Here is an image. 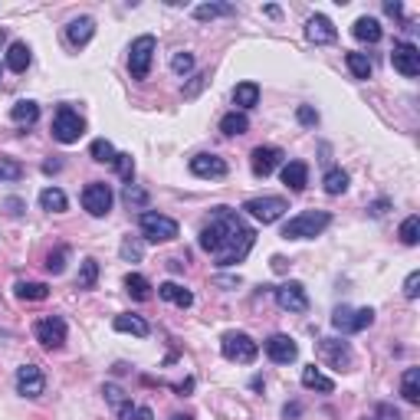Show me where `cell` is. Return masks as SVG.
<instances>
[{"label": "cell", "instance_id": "cell-17", "mask_svg": "<svg viewBox=\"0 0 420 420\" xmlns=\"http://www.w3.org/2000/svg\"><path fill=\"white\" fill-rule=\"evenodd\" d=\"M306 36H309V43L325 46V43H335V40H338V30H335V23L325 14H316V17L306 20Z\"/></svg>", "mask_w": 420, "mask_h": 420}, {"label": "cell", "instance_id": "cell-7", "mask_svg": "<svg viewBox=\"0 0 420 420\" xmlns=\"http://www.w3.org/2000/svg\"><path fill=\"white\" fill-rule=\"evenodd\" d=\"M371 322H375V309H348V306H338L332 316V325L342 335L365 332V328H371Z\"/></svg>", "mask_w": 420, "mask_h": 420}, {"label": "cell", "instance_id": "cell-4", "mask_svg": "<svg viewBox=\"0 0 420 420\" xmlns=\"http://www.w3.org/2000/svg\"><path fill=\"white\" fill-rule=\"evenodd\" d=\"M82 135H86V119H82L76 109L63 105V109L56 112V119H53V138L63 141V145H72V141H79Z\"/></svg>", "mask_w": 420, "mask_h": 420}, {"label": "cell", "instance_id": "cell-32", "mask_svg": "<svg viewBox=\"0 0 420 420\" xmlns=\"http://www.w3.org/2000/svg\"><path fill=\"white\" fill-rule=\"evenodd\" d=\"M66 194H63L60 188H43L40 190V207H43V210H50V214H63V210H66Z\"/></svg>", "mask_w": 420, "mask_h": 420}, {"label": "cell", "instance_id": "cell-36", "mask_svg": "<svg viewBox=\"0 0 420 420\" xmlns=\"http://www.w3.org/2000/svg\"><path fill=\"white\" fill-rule=\"evenodd\" d=\"M95 283H99V263L89 257V259H82V266H79L76 286H79V289H95Z\"/></svg>", "mask_w": 420, "mask_h": 420}, {"label": "cell", "instance_id": "cell-26", "mask_svg": "<svg viewBox=\"0 0 420 420\" xmlns=\"http://www.w3.org/2000/svg\"><path fill=\"white\" fill-rule=\"evenodd\" d=\"M352 33L361 43H377V40H381V23H377L375 17H358L352 26Z\"/></svg>", "mask_w": 420, "mask_h": 420}, {"label": "cell", "instance_id": "cell-1", "mask_svg": "<svg viewBox=\"0 0 420 420\" xmlns=\"http://www.w3.org/2000/svg\"><path fill=\"white\" fill-rule=\"evenodd\" d=\"M257 243V233L230 207H214L210 220L200 227V249L214 257L217 266H237Z\"/></svg>", "mask_w": 420, "mask_h": 420}, {"label": "cell", "instance_id": "cell-42", "mask_svg": "<svg viewBox=\"0 0 420 420\" xmlns=\"http://www.w3.org/2000/svg\"><path fill=\"white\" fill-rule=\"evenodd\" d=\"M66 257H69V249L60 247L56 253H50V257H46V269H50L53 276H60L63 269H66Z\"/></svg>", "mask_w": 420, "mask_h": 420}, {"label": "cell", "instance_id": "cell-46", "mask_svg": "<svg viewBox=\"0 0 420 420\" xmlns=\"http://www.w3.org/2000/svg\"><path fill=\"white\" fill-rule=\"evenodd\" d=\"M296 119H299L302 125H316V122H318V112L312 109V105H299V112H296Z\"/></svg>", "mask_w": 420, "mask_h": 420}, {"label": "cell", "instance_id": "cell-12", "mask_svg": "<svg viewBox=\"0 0 420 420\" xmlns=\"http://www.w3.org/2000/svg\"><path fill=\"white\" fill-rule=\"evenodd\" d=\"M43 391H46L43 371L36 368V365H20L17 368V394L36 401V397H43Z\"/></svg>", "mask_w": 420, "mask_h": 420}, {"label": "cell", "instance_id": "cell-11", "mask_svg": "<svg viewBox=\"0 0 420 420\" xmlns=\"http://www.w3.org/2000/svg\"><path fill=\"white\" fill-rule=\"evenodd\" d=\"M82 207H86L92 217H105L112 210V188L102 181H92L82 188Z\"/></svg>", "mask_w": 420, "mask_h": 420}, {"label": "cell", "instance_id": "cell-24", "mask_svg": "<svg viewBox=\"0 0 420 420\" xmlns=\"http://www.w3.org/2000/svg\"><path fill=\"white\" fill-rule=\"evenodd\" d=\"M30 60H33V53H30V46H26L23 40L10 43V50H7V69L10 72H26Z\"/></svg>", "mask_w": 420, "mask_h": 420}, {"label": "cell", "instance_id": "cell-35", "mask_svg": "<svg viewBox=\"0 0 420 420\" xmlns=\"http://www.w3.org/2000/svg\"><path fill=\"white\" fill-rule=\"evenodd\" d=\"M345 63H348V69H352L355 79H371V72H375V66H371V60L365 56V53H348Z\"/></svg>", "mask_w": 420, "mask_h": 420}, {"label": "cell", "instance_id": "cell-20", "mask_svg": "<svg viewBox=\"0 0 420 420\" xmlns=\"http://www.w3.org/2000/svg\"><path fill=\"white\" fill-rule=\"evenodd\" d=\"M10 119H14V125H20V129H30V125L40 122V105H36L33 99H20V102L10 109Z\"/></svg>", "mask_w": 420, "mask_h": 420}, {"label": "cell", "instance_id": "cell-14", "mask_svg": "<svg viewBox=\"0 0 420 420\" xmlns=\"http://www.w3.org/2000/svg\"><path fill=\"white\" fill-rule=\"evenodd\" d=\"M279 161H283V151L273 145H259V148H253V155H249V168H253L257 178H269V174L279 168Z\"/></svg>", "mask_w": 420, "mask_h": 420}, {"label": "cell", "instance_id": "cell-43", "mask_svg": "<svg viewBox=\"0 0 420 420\" xmlns=\"http://www.w3.org/2000/svg\"><path fill=\"white\" fill-rule=\"evenodd\" d=\"M171 69H174V76H188L190 69H194V56L190 53H174Z\"/></svg>", "mask_w": 420, "mask_h": 420}, {"label": "cell", "instance_id": "cell-37", "mask_svg": "<svg viewBox=\"0 0 420 420\" xmlns=\"http://www.w3.org/2000/svg\"><path fill=\"white\" fill-rule=\"evenodd\" d=\"M325 194H332V198H338V194H345L348 190V174L342 171V168H332V171L325 174Z\"/></svg>", "mask_w": 420, "mask_h": 420}, {"label": "cell", "instance_id": "cell-54", "mask_svg": "<svg viewBox=\"0 0 420 420\" xmlns=\"http://www.w3.org/2000/svg\"><path fill=\"white\" fill-rule=\"evenodd\" d=\"M384 210H387V200H377V204L371 207V214H375V217H381V214H384Z\"/></svg>", "mask_w": 420, "mask_h": 420}, {"label": "cell", "instance_id": "cell-5", "mask_svg": "<svg viewBox=\"0 0 420 420\" xmlns=\"http://www.w3.org/2000/svg\"><path fill=\"white\" fill-rule=\"evenodd\" d=\"M138 227H141V237H145L148 243H168L178 237V220H171V217H164V214H155V210H145L141 220H138Z\"/></svg>", "mask_w": 420, "mask_h": 420}, {"label": "cell", "instance_id": "cell-6", "mask_svg": "<svg viewBox=\"0 0 420 420\" xmlns=\"http://www.w3.org/2000/svg\"><path fill=\"white\" fill-rule=\"evenodd\" d=\"M155 36H138L135 43H131V53H129V72L131 79H148V72H151V60H155Z\"/></svg>", "mask_w": 420, "mask_h": 420}, {"label": "cell", "instance_id": "cell-28", "mask_svg": "<svg viewBox=\"0 0 420 420\" xmlns=\"http://www.w3.org/2000/svg\"><path fill=\"white\" fill-rule=\"evenodd\" d=\"M220 131H223V135H230V138L247 135V131H249V119L243 115V112H227V115L220 119Z\"/></svg>", "mask_w": 420, "mask_h": 420}, {"label": "cell", "instance_id": "cell-27", "mask_svg": "<svg viewBox=\"0 0 420 420\" xmlns=\"http://www.w3.org/2000/svg\"><path fill=\"white\" fill-rule=\"evenodd\" d=\"M105 397H109V404L119 411V417L122 420H131L135 417V404L129 401V397L122 394V387H115V384H105Z\"/></svg>", "mask_w": 420, "mask_h": 420}, {"label": "cell", "instance_id": "cell-21", "mask_svg": "<svg viewBox=\"0 0 420 420\" xmlns=\"http://www.w3.org/2000/svg\"><path fill=\"white\" fill-rule=\"evenodd\" d=\"M158 296H161L164 302H174L178 309H190V306H194V296H190V292L184 289L181 283H171V279L158 286Z\"/></svg>", "mask_w": 420, "mask_h": 420}, {"label": "cell", "instance_id": "cell-52", "mask_svg": "<svg viewBox=\"0 0 420 420\" xmlns=\"http://www.w3.org/2000/svg\"><path fill=\"white\" fill-rule=\"evenodd\" d=\"M286 417H299V414H302V407H299V404H286Z\"/></svg>", "mask_w": 420, "mask_h": 420}, {"label": "cell", "instance_id": "cell-34", "mask_svg": "<svg viewBox=\"0 0 420 420\" xmlns=\"http://www.w3.org/2000/svg\"><path fill=\"white\" fill-rule=\"evenodd\" d=\"M233 14H237V7H233V4H200V7H194V17H198V20L233 17Z\"/></svg>", "mask_w": 420, "mask_h": 420}, {"label": "cell", "instance_id": "cell-30", "mask_svg": "<svg viewBox=\"0 0 420 420\" xmlns=\"http://www.w3.org/2000/svg\"><path fill=\"white\" fill-rule=\"evenodd\" d=\"M14 292H17V299H23V302H43L46 296H50V286L46 283H23V279H20V283L14 286Z\"/></svg>", "mask_w": 420, "mask_h": 420}, {"label": "cell", "instance_id": "cell-51", "mask_svg": "<svg viewBox=\"0 0 420 420\" xmlns=\"http://www.w3.org/2000/svg\"><path fill=\"white\" fill-rule=\"evenodd\" d=\"M135 420H155V414L148 411V407H135Z\"/></svg>", "mask_w": 420, "mask_h": 420}, {"label": "cell", "instance_id": "cell-45", "mask_svg": "<svg viewBox=\"0 0 420 420\" xmlns=\"http://www.w3.org/2000/svg\"><path fill=\"white\" fill-rule=\"evenodd\" d=\"M404 296H407V299H417V296H420V273L407 276V283H404Z\"/></svg>", "mask_w": 420, "mask_h": 420}, {"label": "cell", "instance_id": "cell-23", "mask_svg": "<svg viewBox=\"0 0 420 420\" xmlns=\"http://www.w3.org/2000/svg\"><path fill=\"white\" fill-rule=\"evenodd\" d=\"M302 387H309V391H318V394H332V391H335V381L322 375L316 365H309V368H302Z\"/></svg>", "mask_w": 420, "mask_h": 420}, {"label": "cell", "instance_id": "cell-39", "mask_svg": "<svg viewBox=\"0 0 420 420\" xmlns=\"http://www.w3.org/2000/svg\"><path fill=\"white\" fill-rule=\"evenodd\" d=\"M401 240L407 243V247H417V240H420V217L417 214H411L401 223Z\"/></svg>", "mask_w": 420, "mask_h": 420}, {"label": "cell", "instance_id": "cell-29", "mask_svg": "<svg viewBox=\"0 0 420 420\" xmlns=\"http://www.w3.org/2000/svg\"><path fill=\"white\" fill-rule=\"evenodd\" d=\"M401 394L407 404H420V368H407L401 377Z\"/></svg>", "mask_w": 420, "mask_h": 420}, {"label": "cell", "instance_id": "cell-9", "mask_svg": "<svg viewBox=\"0 0 420 420\" xmlns=\"http://www.w3.org/2000/svg\"><path fill=\"white\" fill-rule=\"evenodd\" d=\"M33 335H36V342L43 345V348L56 352V348L66 345V322H63L60 316H46L33 325Z\"/></svg>", "mask_w": 420, "mask_h": 420}, {"label": "cell", "instance_id": "cell-50", "mask_svg": "<svg viewBox=\"0 0 420 420\" xmlns=\"http://www.w3.org/2000/svg\"><path fill=\"white\" fill-rule=\"evenodd\" d=\"M384 10H387V14H391V17H397V20L404 17V7H401V4H397V0H387V4H384Z\"/></svg>", "mask_w": 420, "mask_h": 420}, {"label": "cell", "instance_id": "cell-49", "mask_svg": "<svg viewBox=\"0 0 420 420\" xmlns=\"http://www.w3.org/2000/svg\"><path fill=\"white\" fill-rule=\"evenodd\" d=\"M4 207H7V214H10V217H20V214H23V200H20V198L4 200Z\"/></svg>", "mask_w": 420, "mask_h": 420}, {"label": "cell", "instance_id": "cell-55", "mask_svg": "<svg viewBox=\"0 0 420 420\" xmlns=\"http://www.w3.org/2000/svg\"><path fill=\"white\" fill-rule=\"evenodd\" d=\"M171 420H194V417H190V414H174Z\"/></svg>", "mask_w": 420, "mask_h": 420}, {"label": "cell", "instance_id": "cell-38", "mask_svg": "<svg viewBox=\"0 0 420 420\" xmlns=\"http://www.w3.org/2000/svg\"><path fill=\"white\" fill-rule=\"evenodd\" d=\"M89 155H92V161H99V164H115V148H112V141H105V138H95L92 141V148H89Z\"/></svg>", "mask_w": 420, "mask_h": 420}, {"label": "cell", "instance_id": "cell-2", "mask_svg": "<svg viewBox=\"0 0 420 420\" xmlns=\"http://www.w3.org/2000/svg\"><path fill=\"white\" fill-rule=\"evenodd\" d=\"M332 223V214L328 210H302V214L289 217L283 227L286 240H309V237H318Z\"/></svg>", "mask_w": 420, "mask_h": 420}, {"label": "cell", "instance_id": "cell-10", "mask_svg": "<svg viewBox=\"0 0 420 420\" xmlns=\"http://www.w3.org/2000/svg\"><path fill=\"white\" fill-rule=\"evenodd\" d=\"M391 66H394L401 76H407V79L420 76V50L414 43H407V40L394 43V50H391Z\"/></svg>", "mask_w": 420, "mask_h": 420}, {"label": "cell", "instance_id": "cell-13", "mask_svg": "<svg viewBox=\"0 0 420 420\" xmlns=\"http://www.w3.org/2000/svg\"><path fill=\"white\" fill-rule=\"evenodd\" d=\"M276 306L283 312H306L309 309V296H306V286L302 283H283L279 289H273Z\"/></svg>", "mask_w": 420, "mask_h": 420}, {"label": "cell", "instance_id": "cell-8", "mask_svg": "<svg viewBox=\"0 0 420 420\" xmlns=\"http://www.w3.org/2000/svg\"><path fill=\"white\" fill-rule=\"evenodd\" d=\"M243 210H247L253 220H259L266 227V223L279 220V217L289 210V204H286V198H249L247 204H243Z\"/></svg>", "mask_w": 420, "mask_h": 420}, {"label": "cell", "instance_id": "cell-44", "mask_svg": "<svg viewBox=\"0 0 420 420\" xmlns=\"http://www.w3.org/2000/svg\"><path fill=\"white\" fill-rule=\"evenodd\" d=\"M23 178V168L10 158H0V181H20Z\"/></svg>", "mask_w": 420, "mask_h": 420}, {"label": "cell", "instance_id": "cell-41", "mask_svg": "<svg viewBox=\"0 0 420 420\" xmlns=\"http://www.w3.org/2000/svg\"><path fill=\"white\" fill-rule=\"evenodd\" d=\"M122 200L129 207H148V190L135 188V184H125V194H122Z\"/></svg>", "mask_w": 420, "mask_h": 420}, {"label": "cell", "instance_id": "cell-18", "mask_svg": "<svg viewBox=\"0 0 420 420\" xmlns=\"http://www.w3.org/2000/svg\"><path fill=\"white\" fill-rule=\"evenodd\" d=\"M190 174L194 178H227V161L220 155H194L190 158Z\"/></svg>", "mask_w": 420, "mask_h": 420}, {"label": "cell", "instance_id": "cell-15", "mask_svg": "<svg viewBox=\"0 0 420 420\" xmlns=\"http://www.w3.org/2000/svg\"><path fill=\"white\" fill-rule=\"evenodd\" d=\"M266 355L276 365H292V361L299 358V345L292 342L289 335H269L266 338Z\"/></svg>", "mask_w": 420, "mask_h": 420}, {"label": "cell", "instance_id": "cell-16", "mask_svg": "<svg viewBox=\"0 0 420 420\" xmlns=\"http://www.w3.org/2000/svg\"><path fill=\"white\" fill-rule=\"evenodd\" d=\"M318 352H322V358H325L332 368H338V371L352 368V348H348V342H338V338H322V342H318Z\"/></svg>", "mask_w": 420, "mask_h": 420}, {"label": "cell", "instance_id": "cell-25", "mask_svg": "<svg viewBox=\"0 0 420 420\" xmlns=\"http://www.w3.org/2000/svg\"><path fill=\"white\" fill-rule=\"evenodd\" d=\"M115 332H129V335H138V338H145L148 332H151V325H148L141 316H131V312H125V316H115Z\"/></svg>", "mask_w": 420, "mask_h": 420}, {"label": "cell", "instance_id": "cell-48", "mask_svg": "<svg viewBox=\"0 0 420 420\" xmlns=\"http://www.w3.org/2000/svg\"><path fill=\"white\" fill-rule=\"evenodd\" d=\"M377 420H401V414L391 404H377Z\"/></svg>", "mask_w": 420, "mask_h": 420}, {"label": "cell", "instance_id": "cell-53", "mask_svg": "<svg viewBox=\"0 0 420 420\" xmlns=\"http://www.w3.org/2000/svg\"><path fill=\"white\" fill-rule=\"evenodd\" d=\"M60 168H63V161H56V158H53V161H46V164H43V171H46V174L60 171Z\"/></svg>", "mask_w": 420, "mask_h": 420}, {"label": "cell", "instance_id": "cell-56", "mask_svg": "<svg viewBox=\"0 0 420 420\" xmlns=\"http://www.w3.org/2000/svg\"><path fill=\"white\" fill-rule=\"evenodd\" d=\"M4 40H7V33H4V26H0V43H4Z\"/></svg>", "mask_w": 420, "mask_h": 420}, {"label": "cell", "instance_id": "cell-19", "mask_svg": "<svg viewBox=\"0 0 420 420\" xmlns=\"http://www.w3.org/2000/svg\"><path fill=\"white\" fill-rule=\"evenodd\" d=\"M92 33H95V20L92 17H76V20H69V26H66V40H69V46H86L89 40H92Z\"/></svg>", "mask_w": 420, "mask_h": 420}, {"label": "cell", "instance_id": "cell-22", "mask_svg": "<svg viewBox=\"0 0 420 420\" xmlns=\"http://www.w3.org/2000/svg\"><path fill=\"white\" fill-rule=\"evenodd\" d=\"M283 184L289 190H306V184H309V168L302 161H289V164H283Z\"/></svg>", "mask_w": 420, "mask_h": 420}, {"label": "cell", "instance_id": "cell-3", "mask_svg": "<svg viewBox=\"0 0 420 420\" xmlns=\"http://www.w3.org/2000/svg\"><path fill=\"white\" fill-rule=\"evenodd\" d=\"M220 352L227 361H237V365H253L259 355V345L249 338L247 332H227L220 338Z\"/></svg>", "mask_w": 420, "mask_h": 420}, {"label": "cell", "instance_id": "cell-47", "mask_svg": "<svg viewBox=\"0 0 420 420\" xmlns=\"http://www.w3.org/2000/svg\"><path fill=\"white\" fill-rule=\"evenodd\" d=\"M122 259H141V247L135 240H125L122 243Z\"/></svg>", "mask_w": 420, "mask_h": 420}, {"label": "cell", "instance_id": "cell-31", "mask_svg": "<svg viewBox=\"0 0 420 420\" xmlns=\"http://www.w3.org/2000/svg\"><path fill=\"white\" fill-rule=\"evenodd\" d=\"M125 289H129V296H131V299H138V302L151 299V283H148L141 273H129V276H125Z\"/></svg>", "mask_w": 420, "mask_h": 420}, {"label": "cell", "instance_id": "cell-40", "mask_svg": "<svg viewBox=\"0 0 420 420\" xmlns=\"http://www.w3.org/2000/svg\"><path fill=\"white\" fill-rule=\"evenodd\" d=\"M115 171H119V178L125 181V184H131V178H135V161H131V155L119 151V155H115Z\"/></svg>", "mask_w": 420, "mask_h": 420}, {"label": "cell", "instance_id": "cell-33", "mask_svg": "<svg viewBox=\"0 0 420 420\" xmlns=\"http://www.w3.org/2000/svg\"><path fill=\"white\" fill-rule=\"evenodd\" d=\"M233 102L240 105V109H253V105H259V86L257 82H240V86L233 89Z\"/></svg>", "mask_w": 420, "mask_h": 420}]
</instances>
